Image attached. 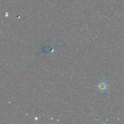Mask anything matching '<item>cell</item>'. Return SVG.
<instances>
[{"label":"cell","mask_w":124,"mask_h":124,"mask_svg":"<svg viewBox=\"0 0 124 124\" xmlns=\"http://www.w3.org/2000/svg\"><path fill=\"white\" fill-rule=\"evenodd\" d=\"M98 88L101 92H105L106 90H107L108 87V84L107 83V82L104 81H101L98 84Z\"/></svg>","instance_id":"6da1fadb"}]
</instances>
